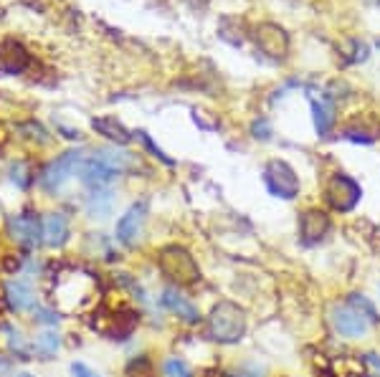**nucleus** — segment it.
Segmentation results:
<instances>
[{"label":"nucleus","instance_id":"nucleus-30","mask_svg":"<svg viewBox=\"0 0 380 377\" xmlns=\"http://www.w3.org/2000/svg\"><path fill=\"white\" fill-rule=\"evenodd\" d=\"M3 271H6V274H18V271H20V258L8 256L6 261H3Z\"/></svg>","mask_w":380,"mask_h":377},{"label":"nucleus","instance_id":"nucleus-16","mask_svg":"<svg viewBox=\"0 0 380 377\" xmlns=\"http://www.w3.org/2000/svg\"><path fill=\"white\" fill-rule=\"evenodd\" d=\"M69 241V220L63 213H51L44 220V243L49 248H61Z\"/></svg>","mask_w":380,"mask_h":377},{"label":"nucleus","instance_id":"nucleus-19","mask_svg":"<svg viewBox=\"0 0 380 377\" xmlns=\"http://www.w3.org/2000/svg\"><path fill=\"white\" fill-rule=\"evenodd\" d=\"M112 210V193L109 190H94L89 198V215L91 218H107Z\"/></svg>","mask_w":380,"mask_h":377},{"label":"nucleus","instance_id":"nucleus-29","mask_svg":"<svg viewBox=\"0 0 380 377\" xmlns=\"http://www.w3.org/2000/svg\"><path fill=\"white\" fill-rule=\"evenodd\" d=\"M71 377H99V375L89 370L84 362H74V365H71Z\"/></svg>","mask_w":380,"mask_h":377},{"label":"nucleus","instance_id":"nucleus-20","mask_svg":"<svg viewBox=\"0 0 380 377\" xmlns=\"http://www.w3.org/2000/svg\"><path fill=\"white\" fill-rule=\"evenodd\" d=\"M348 304L350 307L357 312V314H362L367 321H373V324H378L380 321V317H378V312H375V307H373V302L367 299V296H362V294H350V299H348Z\"/></svg>","mask_w":380,"mask_h":377},{"label":"nucleus","instance_id":"nucleus-33","mask_svg":"<svg viewBox=\"0 0 380 377\" xmlns=\"http://www.w3.org/2000/svg\"><path fill=\"white\" fill-rule=\"evenodd\" d=\"M365 365H370L375 372H378V377H380V357L378 354H373V352H367L365 354Z\"/></svg>","mask_w":380,"mask_h":377},{"label":"nucleus","instance_id":"nucleus-21","mask_svg":"<svg viewBox=\"0 0 380 377\" xmlns=\"http://www.w3.org/2000/svg\"><path fill=\"white\" fill-rule=\"evenodd\" d=\"M11 180L18 185L20 190L31 188V183H33V167H31V162L20 160V162L13 165V167H11Z\"/></svg>","mask_w":380,"mask_h":377},{"label":"nucleus","instance_id":"nucleus-31","mask_svg":"<svg viewBox=\"0 0 380 377\" xmlns=\"http://www.w3.org/2000/svg\"><path fill=\"white\" fill-rule=\"evenodd\" d=\"M13 372V359L11 357H0V377H8Z\"/></svg>","mask_w":380,"mask_h":377},{"label":"nucleus","instance_id":"nucleus-14","mask_svg":"<svg viewBox=\"0 0 380 377\" xmlns=\"http://www.w3.org/2000/svg\"><path fill=\"white\" fill-rule=\"evenodd\" d=\"M91 129H94L96 134H101V137H107L112 145L125 147L132 142V132H129L117 117H94V120H91Z\"/></svg>","mask_w":380,"mask_h":377},{"label":"nucleus","instance_id":"nucleus-28","mask_svg":"<svg viewBox=\"0 0 380 377\" xmlns=\"http://www.w3.org/2000/svg\"><path fill=\"white\" fill-rule=\"evenodd\" d=\"M251 134L256 139H269L272 137V127H269V122H266L264 117H261V120H256L251 124Z\"/></svg>","mask_w":380,"mask_h":377},{"label":"nucleus","instance_id":"nucleus-32","mask_svg":"<svg viewBox=\"0 0 380 377\" xmlns=\"http://www.w3.org/2000/svg\"><path fill=\"white\" fill-rule=\"evenodd\" d=\"M8 142H11V132H8V127L3 124V122H0V152L6 150Z\"/></svg>","mask_w":380,"mask_h":377},{"label":"nucleus","instance_id":"nucleus-25","mask_svg":"<svg viewBox=\"0 0 380 377\" xmlns=\"http://www.w3.org/2000/svg\"><path fill=\"white\" fill-rule=\"evenodd\" d=\"M11 352H15V357L18 359H31V347L25 345V340L20 337V334H11Z\"/></svg>","mask_w":380,"mask_h":377},{"label":"nucleus","instance_id":"nucleus-15","mask_svg":"<svg viewBox=\"0 0 380 377\" xmlns=\"http://www.w3.org/2000/svg\"><path fill=\"white\" fill-rule=\"evenodd\" d=\"M312 120H315V129L319 137H327L332 132V127L337 122V114H335V104L327 99V96H312Z\"/></svg>","mask_w":380,"mask_h":377},{"label":"nucleus","instance_id":"nucleus-9","mask_svg":"<svg viewBox=\"0 0 380 377\" xmlns=\"http://www.w3.org/2000/svg\"><path fill=\"white\" fill-rule=\"evenodd\" d=\"M332 324H335L337 332H340L342 337H348V340H360V337L367 334V329H370V321L362 314H357L350 304L332 307Z\"/></svg>","mask_w":380,"mask_h":377},{"label":"nucleus","instance_id":"nucleus-23","mask_svg":"<svg viewBox=\"0 0 380 377\" xmlns=\"http://www.w3.org/2000/svg\"><path fill=\"white\" fill-rule=\"evenodd\" d=\"M165 377H193V372H190L188 362L180 357H170V359H165Z\"/></svg>","mask_w":380,"mask_h":377},{"label":"nucleus","instance_id":"nucleus-24","mask_svg":"<svg viewBox=\"0 0 380 377\" xmlns=\"http://www.w3.org/2000/svg\"><path fill=\"white\" fill-rule=\"evenodd\" d=\"M134 134H137V137H139V142H142V145H145L147 150H150V155H152V158H158L160 162L170 165V167H172V165H175V160H172V158H167V155H165V152L160 150V147L155 145V142H152V137H150V134H147V132H142V129H139V132H134Z\"/></svg>","mask_w":380,"mask_h":377},{"label":"nucleus","instance_id":"nucleus-27","mask_svg":"<svg viewBox=\"0 0 380 377\" xmlns=\"http://www.w3.org/2000/svg\"><path fill=\"white\" fill-rule=\"evenodd\" d=\"M33 319L41 321V324H51V327L58 324L56 312H51V309H44V307H33Z\"/></svg>","mask_w":380,"mask_h":377},{"label":"nucleus","instance_id":"nucleus-6","mask_svg":"<svg viewBox=\"0 0 380 377\" xmlns=\"http://www.w3.org/2000/svg\"><path fill=\"white\" fill-rule=\"evenodd\" d=\"M147 220V200H137L127 207L125 213L117 220V228H114V236L125 248H134L142 236V228H145Z\"/></svg>","mask_w":380,"mask_h":377},{"label":"nucleus","instance_id":"nucleus-35","mask_svg":"<svg viewBox=\"0 0 380 377\" xmlns=\"http://www.w3.org/2000/svg\"><path fill=\"white\" fill-rule=\"evenodd\" d=\"M378 6H380V0H378Z\"/></svg>","mask_w":380,"mask_h":377},{"label":"nucleus","instance_id":"nucleus-5","mask_svg":"<svg viewBox=\"0 0 380 377\" xmlns=\"http://www.w3.org/2000/svg\"><path fill=\"white\" fill-rule=\"evenodd\" d=\"M79 162H82V150H69V152H63V155H58V158L46 165L44 172L38 175L41 188H44L46 193H56V190L74 175Z\"/></svg>","mask_w":380,"mask_h":377},{"label":"nucleus","instance_id":"nucleus-17","mask_svg":"<svg viewBox=\"0 0 380 377\" xmlns=\"http://www.w3.org/2000/svg\"><path fill=\"white\" fill-rule=\"evenodd\" d=\"M6 299H8V304H11V309H15V312L33 309L31 286H25V283H20V281H8L6 283Z\"/></svg>","mask_w":380,"mask_h":377},{"label":"nucleus","instance_id":"nucleus-11","mask_svg":"<svg viewBox=\"0 0 380 377\" xmlns=\"http://www.w3.org/2000/svg\"><path fill=\"white\" fill-rule=\"evenodd\" d=\"M79 177H82V183L89 185V188L94 190H104L112 180H117L120 177V172L112 170L107 162H101L99 158H91L87 160V162L82 165V170H79Z\"/></svg>","mask_w":380,"mask_h":377},{"label":"nucleus","instance_id":"nucleus-7","mask_svg":"<svg viewBox=\"0 0 380 377\" xmlns=\"http://www.w3.org/2000/svg\"><path fill=\"white\" fill-rule=\"evenodd\" d=\"M8 231H11V238L15 243L25 245V248H36V245L44 243V220L33 210L13 215L8 220Z\"/></svg>","mask_w":380,"mask_h":377},{"label":"nucleus","instance_id":"nucleus-8","mask_svg":"<svg viewBox=\"0 0 380 377\" xmlns=\"http://www.w3.org/2000/svg\"><path fill=\"white\" fill-rule=\"evenodd\" d=\"M253 41L259 46V51L269 58H284L289 53V33L281 28L279 23H259L256 25V33H253Z\"/></svg>","mask_w":380,"mask_h":377},{"label":"nucleus","instance_id":"nucleus-3","mask_svg":"<svg viewBox=\"0 0 380 377\" xmlns=\"http://www.w3.org/2000/svg\"><path fill=\"white\" fill-rule=\"evenodd\" d=\"M264 185L274 198L294 200L299 195V177L289 162L284 160H269L264 167Z\"/></svg>","mask_w":380,"mask_h":377},{"label":"nucleus","instance_id":"nucleus-1","mask_svg":"<svg viewBox=\"0 0 380 377\" xmlns=\"http://www.w3.org/2000/svg\"><path fill=\"white\" fill-rule=\"evenodd\" d=\"M246 312L234 302H218L208 314V337L218 345H236L246 334Z\"/></svg>","mask_w":380,"mask_h":377},{"label":"nucleus","instance_id":"nucleus-22","mask_svg":"<svg viewBox=\"0 0 380 377\" xmlns=\"http://www.w3.org/2000/svg\"><path fill=\"white\" fill-rule=\"evenodd\" d=\"M337 377H367L365 375V362L353 357H340V362H335Z\"/></svg>","mask_w":380,"mask_h":377},{"label":"nucleus","instance_id":"nucleus-18","mask_svg":"<svg viewBox=\"0 0 380 377\" xmlns=\"http://www.w3.org/2000/svg\"><path fill=\"white\" fill-rule=\"evenodd\" d=\"M58 347H61V337H58L56 332H44V334H38L36 342H33V352L41 359H53V354L58 352Z\"/></svg>","mask_w":380,"mask_h":377},{"label":"nucleus","instance_id":"nucleus-12","mask_svg":"<svg viewBox=\"0 0 380 377\" xmlns=\"http://www.w3.org/2000/svg\"><path fill=\"white\" fill-rule=\"evenodd\" d=\"M31 66V56L18 41H3L0 44V74H20Z\"/></svg>","mask_w":380,"mask_h":377},{"label":"nucleus","instance_id":"nucleus-4","mask_svg":"<svg viewBox=\"0 0 380 377\" xmlns=\"http://www.w3.org/2000/svg\"><path fill=\"white\" fill-rule=\"evenodd\" d=\"M360 198H362V188L355 183L353 177L342 175V172L332 175L327 180V185H324V200L337 213H350L360 203Z\"/></svg>","mask_w":380,"mask_h":377},{"label":"nucleus","instance_id":"nucleus-34","mask_svg":"<svg viewBox=\"0 0 380 377\" xmlns=\"http://www.w3.org/2000/svg\"><path fill=\"white\" fill-rule=\"evenodd\" d=\"M18 377H33V375H31V372H20Z\"/></svg>","mask_w":380,"mask_h":377},{"label":"nucleus","instance_id":"nucleus-36","mask_svg":"<svg viewBox=\"0 0 380 377\" xmlns=\"http://www.w3.org/2000/svg\"><path fill=\"white\" fill-rule=\"evenodd\" d=\"M375 377H378V375H375Z\"/></svg>","mask_w":380,"mask_h":377},{"label":"nucleus","instance_id":"nucleus-13","mask_svg":"<svg viewBox=\"0 0 380 377\" xmlns=\"http://www.w3.org/2000/svg\"><path fill=\"white\" fill-rule=\"evenodd\" d=\"M163 307L167 309V312H172L175 317H180L183 321H188V324H198L201 321V312H198V307L193 302H188L183 294L177 289H165L163 291Z\"/></svg>","mask_w":380,"mask_h":377},{"label":"nucleus","instance_id":"nucleus-26","mask_svg":"<svg viewBox=\"0 0 380 377\" xmlns=\"http://www.w3.org/2000/svg\"><path fill=\"white\" fill-rule=\"evenodd\" d=\"M231 377H264V367L256 365V362H246V365L236 367Z\"/></svg>","mask_w":380,"mask_h":377},{"label":"nucleus","instance_id":"nucleus-10","mask_svg":"<svg viewBox=\"0 0 380 377\" xmlns=\"http://www.w3.org/2000/svg\"><path fill=\"white\" fill-rule=\"evenodd\" d=\"M329 233V215L324 210H317V207H310L304 210L302 218H299V236L307 245L319 243Z\"/></svg>","mask_w":380,"mask_h":377},{"label":"nucleus","instance_id":"nucleus-2","mask_svg":"<svg viewBox=\"0 0 380 377\" xmlns=\"http://www.w3.org/2000/svg\"><path fill=\"white\" fill-rule=\"evenodd\" d=\"M160 271H163L165 276L175 281L177 286H188V283H196L201 279V269H198L196 258L190 256L185 248L180 245H167L160 251Z\"/></svg>","mask_w":380,"mask_h":377}]
</instances>
